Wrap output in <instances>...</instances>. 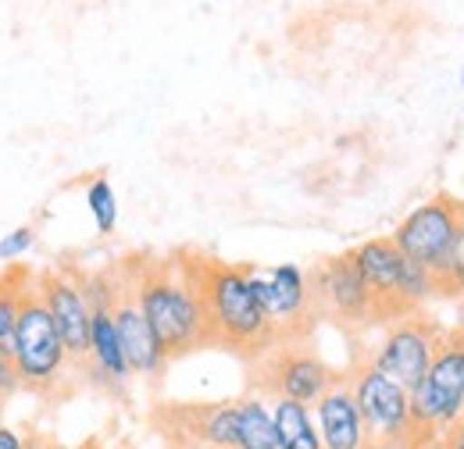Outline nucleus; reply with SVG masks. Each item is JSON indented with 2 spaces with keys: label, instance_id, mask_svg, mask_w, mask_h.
<instances>
[{
  "label": "nucleus",
  "instance_id": "2",
  "mask_svg": "<svg viewBox=\"0 0 464 449\" xmlns=\"http://www.w3.org/2000/svg\"><path fill=\"white\" fill-rule=\"evenodd\" d=\"M193 272H197V285L204 296L208 332L215 346H226L246 360H257L279 342V332L272 318L265 314V303L254 289L250 268L211 261V257H193Z\"/></svg>",
  "mask_w": 464,
  "mask_h": 449
},
{
  "label": "nucleus",
  "instance_id": "17",
  "mask_svg": "<svg viewBox=\"0 0 464 449\" xmlns=\"http://www.w3.org/2000/svg\"><path fill=\"white\" fill-rule=\"evenodd\" d=\"M272 417H276V432H279V446L283 449H325L311 403L272 399Z\"/></svg>",
  "mask_w": 464,
  "mask_h": 449
},
{
  "label": "nucleus",
  "instance_id": "27",
  "mask_svg": "<svg viewBox=\"0 0 464 449\" xmlns=\"http://www.w3.org/2000/svg\"><path fill=\"white\" fill-rule=\"evenodd\" d=\"M454 329H458V332H464V303L458 307V314H454Z\"/></svg>",
  "mask_w": 464,
  "mask_h": 449
},
{
  "label": "nucleus",
  "instance_id": "25",
  "mask_svg": "<svg viewBox=\"0 0 464 449\" xmlns=\"http://www.w3.org/2000/svg\"><path fill=\"white\" fill-rule=\"evenodd\" d=\"M447 439H450V446H454V449H464V421L454 428V432H450V435H447Z\"/></svg>",
  "mask_w": 464,
  "mask_h": 449
},
{
  "label": "nucleus",
  "instance_id": "3",
  "mask_svg": "<svg viewBox=\"0 0 464 449\" xmlns=\"http://www.w3.org/2000/svg\"><path fill=\"white\" fill-rule=\"evenodd\" d=\"M353 261L361 268V275L375 289L382 310L390 321L407 318L414 310H421L429 300L443 296V282L432 272H425L421 264H414L393 239H368L353 250Z\"/></svg>",
  "mask_w": 464,
  "mask_h": 449
},
{
  "label": "nucleus",
  "instance_id": "26",
  "mask_svg": "<svg viewBox=\"0 0 464 449\" xmlns=\"http://www.w3.org/2000/svg\"><path fill=\"white\" fill-rule=\"evenodd\" d=\"M25 449H58V446H54V443H47V439H40V435H36V439H29V443H25Z\"/></svg>",
  "mask_w": 464,
  "mask_h": 449
},
{
  "label": "nucleus",
  "instance_id": "28",
  "mask_svg": "<svg viewBox=\"0 0 464 449\" xmlns=\"http://www.w3.org/2000/svg\"><path fill=\"white\" fill-rule=\"evenodd\" d=\"M461 86H464V68H461Z\"/></svg>",
  "mask_w": 464,
  "mask_h": 449
},
{
  "label": "nucleus",
  "instance_id": "30",
  "mask_svg": "<svg viewBox=\"0 0 464 449\" xmlns=\"http://www.w3.org/2000/svg\"><path fill=\"white\" fill-rule=\"evenodd\" d=\"M279 449H283V446H279Z\"/></svg>",
  "mask_w": 464,
  "mask_h": 449
},
{
  "label": "nucleus",
  "instance_id": "24",
  "mask_svg": "<svg viewBox=\"0 0 464 449\" xmlns=\"http://www.w3.org/2000/svg\"><path fill=\"white\" fill-rule=\"evenodd\" d=\"M407 449H454L447 435H425V439H414Z\"/></svg>",
  "mask_w": 464,
  "mask_h": 449
},
{
  "label": "nucleus",
  "instance_id": "22",
  "mask_svg": "<svg viewBox=\"0 0 464 449\" xmlns=\"http://www.w3.org/2000/svg\"><path fill=\"white\" fill-rule=\"evenodd\" d=\"M447 296H464V232H461V243H458V253H454L450 279H447Z\"/></svg>",
  "mask_w": 464,
  "mask_h": 449
},
{
  "label": "nucleus",
  "instance_id": "4",
  "mask_svg": "<svg viewBox=\"0 0 464 449\" xmlns=\"http://www.w3.org/2000/svg\"><path fill=\"white\" fill-rule=\"evenodd\" d=\"M68 349L61 339L58 325L44 303V292L33 279L25 303H22V321H18V342H14V368L22 378V389L40 396H54L68 378Z\"/></svg>",
  "mask_w": 464,
  "mask_h": 449
},
{
  "label": "nucleus",
  "instance_id": "5",
  "mask_svg": "<svg viewBox=\"0 0 464 449\" xmlns=\"http://www.w3.org/2000/svg\"><path fill=\"white\" fill-rule=\"evenodd\" d=\"M464 232V204L440 193L429 204L414 207L404 222L393 228V243L404 250L414 264H421L425 272H432L443 282V296H447V279L454 268V253Z\"/></svg>",
  "mask_w": 464,
  "mask_h": 449
},
{
  "label": "nucleus",
  "instance_id": "1",
  "mask_svg": "<svg viewBox=\"0 0 464 449\" xmlns=\"http://www.w3.org/2000/svg\"><path fill=\"white\" fill-rule=\"evenodd\" d=\"M136 303L143 307L147 321L165 342L169 357H186L200 346H211L208 310L197 285L193 257H169V261H129L121 264Z\"/></svg>",
  "mask_w": 464,
  "mask_h": 449
},
{
  "label": "nucleus",
  "instance_id": "14",
  "mask_svg": "<svg viewBox=\"0 0 464 449\" xmlns=\"http://www.w3.org/2000/svg\"><path fill=\"white\" fill-rule=\"evenodd\" d=\"M314 421L322 432L325 449H372L361 406L353 399L350 382H336L329 393L314 403Z\"/></svg>",
  "mask_w": 464,
  "mask_h": 449
},
{
  "label": "nucleus",
  "instance_id": "19",
  "mask_svg": "<svg viewBox=\"0 0 464 449\" xmlns=\"http://www.w3.org/2000/svg\"><path fill=\"white\" fill-rule=\"evenodd\" d=\"M86 207H90V218L97 224V232L101 235H111L118 224V196L115 189H111V182L104 178V175H97V178H90V186H86Z\"/></svg>",
  "mask_w": 464,
  "mask_h": 449
},
{
  "label": "nucleus",
  "instance_id": "9",
  "mask_svg": "<svg viewBox=\"0 0 464 449\" xmlns=\"http://www.w3.org/2000/svg\"><path fill=\"white\" fill-rule=\"evenodd\" d=\"M311 289H314V310L333 318V321H340V325L364 329V325L390 321L382 303H379V296H375V289L361 275V268L353 261V250L322 261L311 272Z\"/></svg>",
  "mask_w": 464,
  "mask_h": 449
},
{
  "label": "nucleus",
  "instance_id": "13",
  "mask_svg": "<svg viewBox=\"0 0 464 449\" xmlns=\"http://www.w3.org/2000/svg\"><path fill=\"white\" fill-rule=\"evenodd\" d=\"M115 325L118 339H121V349H125V360L132 368V375L140 378H161L165 368H169V349L165 342L158 339L154 325L147 321L143 307L136 303V292L129 279L118 272V300H115Z\"/></svg>",
  "mask_w": 464,
  "mask_h": 449
},
{
  "label": "nucleus",
  "instance_id": "23",
  "mask_svg": "<svg viewBox=\"0 0 464 449\" xmlns=\"http://www.w3.org/2000/svg\"><path fill=\"white\" fill-rule=\"evenodd\" d=\"M25 435L18 432V428H7V425H0V449H25Z\"/></svg>",
  "mask_w": 464,
  "mask_h": 449
},
{
  "label": "nucleus",
  "instance_id": "29",
  "mask_svg": "<svg viewBox=\"0 0 464 449\" xmlns=\"http://www.w3.org/2000/svg\"><path fill=\"white\" fill-rule=\"evenodd\" d=\"M86 449H93V446H86Z\"/></svg>",
  "mask_w": 464,
  "mask_h": 449
},
{
  "label": "nucleus",
  "instance_id": "15",
  "mask_svg": "<svg viewBox=\"0 0 464 449\" xmlns=\"http://www.w3.org/2000/svg\"><path fill=\"white\" fill-rule=\"evenodd\" d=\"M186 417V432L204 449H236V425H239V403H204L179 410Z\"/></svg>",
  "mask_w": 464,
  "mask_h": 449
},
{
  "label": "nucleus",
  "instance_id": "18",
  "mask_svg": "<svg viewBox=\"0 0 464 449\" xmlns=\"http://www.w3.org/2000/svg\"><path fill=\"white\" fill-rule=\"evenodd\" d=\"M236 449H279V432H276L272 403H268L265 396H246V399H239Z\"/></svg>",
  "mask_w": 464,
  "mask_h": 449
},
{
  "label": "nucleus",
  "instance_id": "12",
  "mask_svg": "<svg viewBox=\"0 0 464 449\" xmlns=\"http://www.w3.org/2000/svg\"><path fill=\"white\" fill-rule=\"evenodd\" d=\"M254 289L265 303V314L272 318L279 339H300L307 332L314 310V289H311V275L296 264H276L272 272H257L250 268Z\"/></svg>",
  "mask_w": 464,
  "mask_h": 449
},
{
  "label": "nucleus",
  "instance_id": "7",
  "mask_svg": "<svg viewBox=\"0 0 464 449\" xmlns=\"http://www.w3.org/2000/svg\"><path fill=\"white\" fill-rule=\"evenodd\" d=\"M350 389L361 406L364 428L372 449H407L418 432H414V410H411V389L379 371L375 364H361L350 375Z\"/></svg>",
  "mask_w": 464,
  "mask_h": 449
},
{
  "label": "nucleus",
  "instance_id": "11",
  "mask_svg": "<svg viewBox=\"0 0 464 449\" xmlns=\"http://www.w3.org/2000/svg\"><path fill=\"white\" fill-rule=\"evenodd\" d=\"M36 285L44 292V303L58 325L64 349L75 364L90 360V325H93V303L86 292V275L72 272V268H51L40 272Z\"/></svg>",
  "mask_w": 464,
  "mask_h": 449
},
{
  "label": "nucleus",
  "instance_id": "21",
  "mask_svg": "<svg viewBox=\"0 0 464 449\" xmlns=\"http://www.w3.org/2000/svg\"><path fill=\"white\" fill-rule=\"evenodd\" d=\"M18 389H22V378H18L14 360L11 357H0V410H4V403L18 393Z\"/></svg>",
  "mask_w": 464,
  "mask_h": 449
},
{
  "label": "nucleus",
  "instance_id": "8",
  "mask_svg": "<svg viewBox=\"0 0 464 449\" xmlns=\"http://www.w3.org/2000/svg\"><path fill=\"white\" fill-rule=\"evenodd\" d=\"M257 378L254 386L272 399H296V403H318L340 378L336 371L300 339H279L265 357L254 360Z\"/></svg>",
  "mask_w": 464,
  "mask_h": 449
},
{
  "label": "nucleus",
  "instance_id": "6",
  "mask_svg": "<svg viewBox=\"0 0 464 449\" xmlns=\"http://www.w3.org/2000/svg\"><path fill=\"white\" fill-rule=\"evenodd\" d=\"M411 410L418 439L450 435L464 421V332L447 329L429 375L411 389Z\"/></svg>",
  "mask_w": 464,
  "mask_h": 449
},
{
  "label": "nucleus",
  "instance_id": "20",
  "mask_svg": "<svg viewBox=\"0 0 464 449\" xmlns=\"http://www.w3.org/2000/svg\"><path fill=\"white\" fill-rule=\"evenodd\" d=\"M33 246H36V232H33L29 224L7 232V235L0 239V264H18Z\"/></svg>",
  "mask_w": 464,
  "mask_h": 449
},
{
  "label": "nucleus",
  "instance_id": "16",
  "mask_svg": "<svg viewBox=\"0 0 464 449\" xmlns=\"http://www.w3.org/2000/svg\"><path fill=\"white\" fill-rule=\"evenodd\" d=\"M33 272L22 264H7L0 275V357L14 360V342H18V321H22V303L33 285Z\"/></svg>",
  "mask_w": 464,
  "mask_h": 449
},
{
  "label": "nucleus",
  "instance_id": "10",
  "mask_svg": "<svg viewBox=\"0 0 464 449\" xmlns=\"http://www.w3.org/2000/svg\"><path fill=\"white\" fill-rule=\"evenodd\" d=\"M443 339H447V329L440 321H432V318H425V314L414 310L407 318L390 321L386 336L375 346V353L368 357V364H375L379 371H386L401 386L414 389L429 375V368H432Z\"/></svg>",
  "mask_w": 464,
  "mask_h": 449
}]
</instances>
